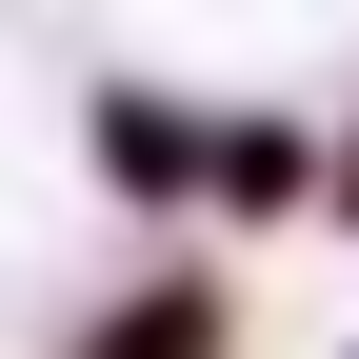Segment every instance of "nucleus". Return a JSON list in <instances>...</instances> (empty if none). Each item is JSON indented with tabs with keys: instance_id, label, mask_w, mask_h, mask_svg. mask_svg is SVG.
<instances>
[{
	"instance_id": "obj_2",
	"label": "nucleus",
	"mask_w": 359,
	"mask_h": 359,
	"mask_svg": "<svg viewBox=\"0 0 359 359\" xmlns=\"http://www.w3.org/2000/svg\"><path fill=\"white\" fill-rule=\"evenodd\" d=\"M100 359H219V299L160 280V320H100Z\"/></svg>"
},
{
	"instance_id": "obj_1",
	"label": "nucleus",
	"mask_w": 359,
	"mask_h": 359,
	"mask_svg": "<svg viewBox=\"0 0 359 359\" xmlns=\"http://www.w3.org/2000/svg\"><path fill=\"white\" fill-rule=\"evenodd\" d=\"M100 180H140V200H160V180H200V120H160V100H100Z\"/></svg>"
}]
</instances>
